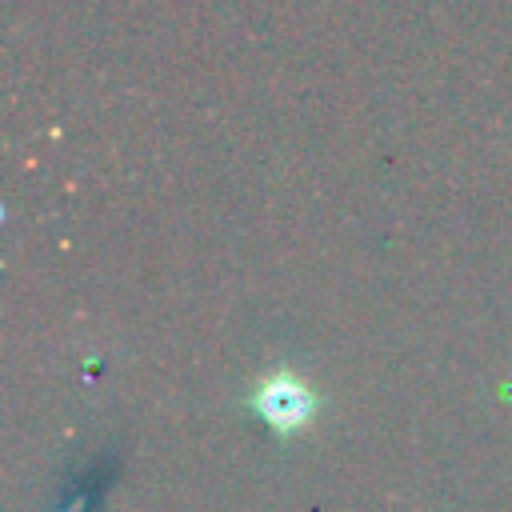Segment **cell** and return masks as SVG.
<instances>
[{"label": "cell", "mask_w": 512, "mask_h": 512, "mask_svg": "<svg viewBox=\"0 0 512 512\" xmlns=\"http://www.w3.org/2000/svg\"><path fill=\"white\" fill-rule=\"evenodd\" d=\"M256 408L264 412L268 424L292 432V428H300V424L312 416L316 400H312V392H308L296 376H272V380H264V388L256 392Z\"/></svg>", "instance_id": "1"}]
</instances>
